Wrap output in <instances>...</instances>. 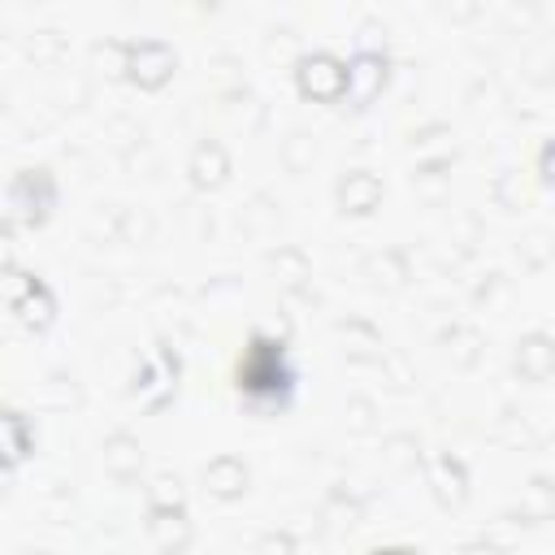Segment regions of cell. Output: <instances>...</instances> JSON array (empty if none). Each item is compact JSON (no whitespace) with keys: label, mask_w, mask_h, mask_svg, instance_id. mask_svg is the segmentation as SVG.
Here are the masks:
<instances>
[{"label":"cell","mask_w":555,"mask_h":555,"mask_svg":"<svg viewBox=\"0 0 555 555\" xmlns=\"http://www.w3.org/2000/svg\"><path fill=\"white\" fill-rule=\"evenodd\" d=\"M291 364H286V351L282 343L273 338H251L247 356L238 360V390L247 399H260V403H282L291 395Z\"/></svg>","instance_id":"obj_1"},{"label":"cell","mask_w":555,"mask_h":555,"mask_svg":"<svg viewBox=\"0 0 555 555\" xmlns=\"http://www.w3.org/2000/svg\"><path fill=\"white\" fill-rule=\"evenodd\" d=\"M56 204V182L48 169H17L9 182V221L13 225H39L48 208Z\"/></svg>","instance_id":"obj_2"},{"label":"cell","mask_w":555,"mask_h":555,"mask_svg":"<svg viewBox=\"0 0 555 555\" xmlns=\"http://www.w3.org/2000/svg\"><path fill=\"white\" fill-rule=\"evenodd\" d=\"M9 308H13V317H17L26 330H43V325L52 321V312H56V299H52V291H48L39 278L22 273V278L13 282V291H9Z\"/></svg>","instance_id":"obj_3"},{"label":"cell","mask_w":555,"mask_h":555,"mask_svg":"<svg viewBox=\"0 0 555 555\" xmlns=\"http://www.w3.org/2000/svg\"><path fill=\"white\" fill-rule=\"evenodd\" d=\"M299 91L312 100H338L347 91V65H338L334 56L317 52L299 61Z\"/></svg>","instance_id":"obj_4"},{"label":"cell","mask_w":555,"mask_h":555,"mask_svg":"<svg viewBox=\"0 0 555 555\" xmlns=\"http://www.w3.org/2000/svg\"><path fill=\"white\" fill-rule=\"evenodd\" d=\"M173 65H178V56L165 48V43H130L126 48V69H130V78L139 82V87H160L169 74H173Z\"/></svg>","instance_id":"obj_5"},{"label":"cell","mask_w":555,"mask_h":555,"mask_svg":"<svg viewBox=\"0 0 555 555\" xmlns=\"http://www.w3.org/2000/svg\"><path fill=\"white\" fill-rule=\"evenodd\" d=\"M382 78H386V61L373 56V52H360V56L351 61V69H347V91H351V100H356V104H369L373 91L382 87Z\"/></svg>","instance_id":"obj_6"},{"label":"cell","mask_w":555,"mask_h":555,"mask_svg":"<svg viewBox=\"0 0 555 555\" xmlns=\"http://www.w3.org/2000/svg\"><path fill=\"white\" fill-rule=\"evenodd\" d=\"M204 486L217 494V499H238L243 490H247V468L238 464V460H212L208 468H204Z\"/></svg>","instance_id":"obj_7"},{"label":"cell","mask_w":555,"mask_h":555,"mask_svg":"<svg viewBox=\"0 0 555 555\" xmlns=\"http://www.w3.org/2000/svg\"><path fill=\"white\" fill-rule=\"evenodd\" d=\"M373 199H377V182H373L364 169H356V173L343 182V204H347L351 212H369Z\"/></svg>","instance_id":"obj_8"},{"label":"cell","mask_w":555,"mask_h":555,"mask_svg":"<svg viewBox=\"0 0 555 555\" xmlns=\"http://www.w3.org/2000/svg\"><path fill=\"white\" fill-rule=\"evenodd\" d=\"M191 173H195L199 186L221 182V173H225V156H221V147H217V143H204V147L195 152V160H191Z\"/></svg>","instance_id":"obj_9"},{"label":"cell","mask_w":555,"mask_h":555,"mask_svg":"<svg viewBox=\"0 0 555 555\" xmlns=\"http://www.w3.org/2000/svg\"><path fill=\"white\" fill-rule=\"evenodd\" d=\"M4 429H9V468H17L22 455H26V416L22 412H9L4 416Z\"/></svg>","instance_id":"obj_10"},{"label":"cell","mask_w":555,"mask_h":555,"mask_svg":"<svg viewBox=\"0 0 555 555\" xmlns=\"http://www.w3.org/2000/svg\"><path fill=\"white\" fill-rule=\"evenodd\" d=\"M542 178L555 186V143H546V147H542Z\"/></svg>","instance_id":"obj_11"}]
</instances>
